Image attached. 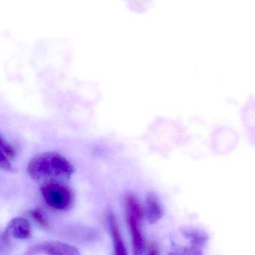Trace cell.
Returning <instances> with one entry per match:
<instances>
[{
	"instance_id": "obj_1",
	"label": "cell",
	"mask_w": 255,
	"mask_h": 255,
	"mask_svg": "<svg viewBox=\"0 0 255 255\" xmlns=\"http://www.w3.org/2000/svg\"><path fill=\"white\" fill-rule=\"evenodd\" d=\"M74 172L72 164L62 155L54 152L41 153L32 158L28 165V173L35 181L65 183Z\"/></svg>"
},
{
	"instance_id": "obj_9",
	"label": "cell",
	"mask_w": 255,
	"mask_h": 255,
	"mask_svg": "<svg viewBox=\"0 0 255 255\" xmlns=\"http://www.w3.org/2000/svg\"><path fill=\"white\" fill-rule=\"evenodd\" d=\"M15 156L14 147L0 135V168L12 171L11 159Z\"/></svg>"
},
{
	"instance_id": "obj_6",
	"label": "cell",
	"mask_w": 255,
	"mask_h": 255,
	"mask_svg": "<svg viewBox=\"0 0 255 255\" xmlns=\"http://www.w3.org/2000/svg\"><path fill=\"white\" fill-rule=\"evenodd\" d=\"M65 236L78 243H91L98 240L99 233L89 227H72L65 231Z\"/></svg>"
},
{
	"instance_id": "obj_5",
	"label": "cell",
	"mask_w": 255,
	"mask_h": 255,
	"mask_svg": "<svg viewBox=\"0 0 255 255\" xmlns=\"http://www.w3.org/2000/svg\"><path fill=\"white\" fill-rule=\"evenodd\" d=\"M4 232L9 237L17 240H27L32 237V227L27 219L16 217L11 219Z\"/></svg>"
},
{
	"instance_id": "obj_8",
	"label": "cell",
	"mask_w": 255,
	"mask_h": 255,
	"mask_svg": "<svg viewBox=\"0 0 255 255\" xmlns=\"http://www.w3.org/2000/svg\"><path fill=\"white\" fill-rule=\"evenodd\" d=\"M146 216L149 223L157 222L163 216V210L159 198L154 193H149L146 198Z\"/></svg>"
},
{
	"instance_id": "obj_2",
	"label": "cell",
	"mask_w": 255,
	"mask_h": 255,
	"mask_svg": "<svg viewBox=\"0 0 255 255\" xmlns=\"http://www.w3.org/2000/svg\"><path fill=\"white\" fill-rule=\"evenodd\" d=\"M125 203L127 221L132 238L133 255H141L145 247L144 237L141 230V222L144 216L142 207L138 198L132 193L127 194Z\"/></svg>"
},
{
	"instance_id": "obj_3",
	"label": "cell",
	"mask_w": 255,
	"mask_h": 255,
	"mask_svg": "<svg viewBox=\"0 0 255 255\" xmlns=\"http://www.w3.org/2000/svg\"><path fill=\"white\" fill-rule=\"evenodd\" d=\"M41 192L46 204L54 210L66 211L74 204V192L65 183L47 182L41 183Z\"/></svg>"
},
{
	"instance_id": "obj_12",
	"label": "cell",
	"mask_w": 255,
	"mask_h": 255,
	"mask_svg": "<svg viewBox=\"0 0 255 255\" xmlns=\"http://www.w3.org/2000/svg\"><path fill=\"white\" fill-rule=\"evenodd\" d=\"M147 255H159L157 248L155 246H152L151 247H150V251H149V253Z\"/></svg>"
},
{
	"instance_id": "obj_4",
	"label": "cell",
	"mask_w": 255,
	"mask_h": 255,
	"mask_svg": "<svg viewBox=\"0 0 255 255\" xmlns=\"http://www.w3.org/2000/svg\"><path fill=\"white\" fill-rule=\"evenodd\" d=\"M44 254L47 255H80L77 248L68 243L59 241H46L31 246L26 255Z\"/></svg>"
},
{
	"instance_id": "obj_11",
	"label": "cell",
	"mask_w": 255,
	"mask_h": 255,
	"mask_svg": "<svg viewBox=\"0 0 255 255\" xmlns=\"http://www.w3.org/2000/svg\"><path fill=\"white\" fill-rule=\"evenodd\" d=\"M12 249L11 237L5 232L0 233V255H8Z\"/></svg>"
},
{
	"instance_id": "obj_7",
	"label": "cell",
	"mask_w": 255,
	"mask_h": 255,
	"mask_svg": "<svg viewBox=\"0 0 255 255\" xmlns=\"http://www.w3.org/2000/svg\"><path fill=\"white\" fill-rule=\"evenodd\" d=\"M109 228L113 239L114 255H128L126 246L121 234L116 215L110 212L108 216Z\"/></svg>"
},
{
	"instance_id": "obj_10",
	"label": "cell",
	"mask_w": 255,
	"mask_h": 255,
	"mask_svg": "<svg viewBox=\"0 0 255 255\" xmlns=\"http://www.w3.org/2000/svg\"><path fill=\"white\" fill-rule=\"evenodd\" d=\"M28 214L41 228H44V229H49L50 228V223H49L47 217L44 215V212H42L41 209H33V210L28 212Z\"/></svg>"
}]
</instances>
